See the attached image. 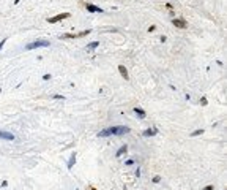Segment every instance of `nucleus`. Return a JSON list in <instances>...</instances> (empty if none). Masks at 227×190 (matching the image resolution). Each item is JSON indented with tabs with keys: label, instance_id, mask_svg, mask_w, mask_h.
Wrapping results in <instances>:
<instances>
[{
	"label": "nucleus",
	"instance_id": "nucleus-1",
	"mask_svg": "<svg viewBox=\"0 0 227 190\" xmlns=\"http://www.w3.org/2000/svg\"><path fill=\"white\" fill-rule=\"evenodd\" d=\"M128 131H130V127L118 125V127H109V129H104L98 135H99L101 138H104V136H111V135H125V133H128Z\"/></svg>",
	"mask_w": 227,
	"mask_h": 190
},
{
	"label": "nucleus",
	"instance_id": "nucleus-2",
	"mask_svg": "<svg viewBox=\"0 0 227 190\" xmlns=\"http://www.w3.org/2000/svg\"><path fill=\"white\" fill-rule=\"evenodd\" d=\"M46 46H49L48 40H36V41H33V43L27 44L25 49L27 51H32V49H36V48H46Z\"/></svg>",
	"mask_w": 227,
	"mask_h": 190
},
{
	"label": "nucleus",
	"instance_id": "nucleus-3",
	"mask_svg": "<svg viewBox=\"0 0 227 190\" xmlns=\"http://www.w3.org/2000/svg\"><path fill=\"white\" fill-rule=\"evenodd\" d=\"M69 16H71L69 13H62V14H57V16H54V18H49L48 22H49V24H54V22H58V21L66 19V18H69Z\"/></svg>",
	"mask_w": 227,
	"mask_h": 190
},
{
	"label": "nucleus",
	"instance_id": "nucleus-4",
	"mask_svg": "<svg viewBox=\"0 0 227 190\" xmlns=\"http://www.w3.org/2000/svg\"><path fill=\"white\" fill-rule=\"evenodd\" d=\"M172 24H174L175 27H178V29H185V27H188V22L185 21V19H172Z\"/></svg>",
	"mask_w": 227,
	"mask_h": 190
},
{
	"label": "nucleus",
	"instance_id": "nucleus-5",
	"mask_svg": "<svg viewBox=\"0 0 227 190\" xmlns=\"http://www.w3.org/2000/svg\"><path fill=\"white\" fill-rule=\"evenodd\" d=\"M92 30H84V32H81V33H68V35H63L62 38H81V37H84V35H88Z\"/></svg>",
	"mask_w": 227,
	"mask_h": 190
},
{
	"label": "nucleus",
	"instance_id": "nucleus-6",
	"mask_svg": "<svg viewBox=\"0 0 227 190\" xmlns=\"http://www.w3.org/2000/svg\"><path fill=\"white\" fill-rule=\"evenodd\" d=\"M0 138H2V139H6V141H13V139H14V135H13V133H6V131H0Z\"/></svg>",
	"mask_w": 227,
	"mask_h": 190
},
{
	"label": "nucleus",
	"instance_id": "nucleus-7",
	"mask_svg": "<svg viewBox=\"0 0 227 190\" xmlns=\"http://www.w3.org/2000/svg\"><path fill=\"white\" fill-rule=\"evenodd\" d=\"M118 71H120V75H122L125 79H130V75H128V70L125 68V65H118Z\"/></svg>",
	"mask_w": 227,
	"mask_h": 190
},
{
	"label": "nucleus",
	"instance_id": "nucleus-8",
	"mask_svg": "<svg viewBox=\"0 0 227 190\" xmlns=\"http://www.w3.org/2000/svg\"><path fill=\"white\" fill-rule=\"evenodd\" d=\"M85 8H87L88 11H92V13H98V11L101 13V11H103L99 6H95V5H92V3H87V5H85Z\"/></svg>",
	"mask_w": 227,
	"mask_h": 190
},
{
	"label": "nucleus",
	"instance_id": "nucleus-9",
	"mask_svg": "<svg viewBox=\"0 0 227 190\" xmlns=\"http://www.w3.org/2000/svg\"><path fill=\"white\" fill-rule=\"evenodd\" d=\"M158 133V130L156 129H147L145 131H144V136H153V135Z\"/></svg>",
	"mask_w": 227,
	"mask_h": 190
},
{
	"label": "nucleus",
	"instance_id": "nucleus-10",
	"mask_svg": "<svg viewBox=\"0 0 227 190\" xmlns=\"http://www.w3.org/2000/svg\"><path fill=\"white\" fill-rule=\"evenodd\" d=\"M126 150H128V146H122V147H120L118 150H117V154H115V155H117V157H122L123 154L126 152Z\"/></svg>",
	"mask_w": 227,
	"mask_h": 190
},
{
	"label": "nucleus",
	"instance_id": "nucleus-11",
	"mask_svg": "<svg viewBox=\"0 0 227 190\" xmlns=\"http://www.w3.org/2000/svg\"><path fill=\"white\" fill-rule=\"evenodd\" d=\"M134 112L139 116L140 119H144V117H145V116H147V114H145V111H142V109H140V108H134Z\"/></svg>",
	"mask_w": 227,
	"mask_h": 190
},
{
	"label": "nucleus",
	"instance_id": "nucleus-12",
	"mask_svg": "<svg viewBox=\"0 0 227 190\" xmlns=\"http://www.w3.org/2000/svg\"><path fill=\"white\" fill-rule=\"evenodd\" d=\"M74 163H76V154H73L71 158H69V162H68V170H71Z\"/></svg>",
	"mask_w": 227,
	"mask_h": 190
},
{
	"label": "nucleus",
	"instance_id": "nucleus-13",
	"mask_svg": "<svg viewBox=\"0 0 227 190\" xmlns=\"http://www.w3.org/2000/svg\"><path fill=\"white\" fill-rule=\"evenodd\" d=\"M98 46H99V43H98V41H92V43L87 46V49H95V48H98Z\"/></svg>",
	"mask_w": 227,
	"mask_h": 190
},
{
	"label": "nucleus",
	"instance_id": "nucleus-14",
	"mask_svg": "<svg viewBox=\"0 0 227 190\" xmlns=\"http://www.w3.org/2000/svg\"><path fill=\"white\" fill-rule=\"evenodd\" d=\"M203 133V130L200 129V130H195V131H193V133H191V136H199V135H202Z\"/></svg>",
	"mask_w": 227,
	"mask_h": 190
},
{
	"label": "nucleus",
	"instance_id": "nucleus-15",
	"mask_svg": "<svg viewBox=\"0 0 227 190\" xmlns=\"http://www.w3.org/2000/svg\"><path fill=\"white\" fill-rule=\"evenodd\" d=\"M159 181H161V177H159V176H155V177H153V182H155V184H158Z\"/></svg>",
	"mask_w": 227,
	"mask_h": 190
},
{
	"label": "nucleus",
	"instance_id": "nucleus-16",
	"mask_svg": "<svg viewBox=\"0 0 227 190\" xmlns=\"http://www.w3.org/2000/svg\"><path fill=\"white\" fill-rule=\"evenodd\" d=\"M202 190H213V185H205Z\"/></svg>",
	"mask_w": 227,
	"mask_h": 190
},
{
	"label": "nucleus",
	"instance_id": "nucleus-17",
	"mask_svg": "<svg viewBox=\"0 0 227 190\" xmlns=\"http://www.w3.org/2000/svg\"><path fill=\"white\" fill-rule=\"evenodd\" d=\"M43 79H44V81H48V79H50V75H44V76H43Z\"/></svg>",
	"mask_w": 227,
	"mask_h": 190
},
{
	"label": "nucleus",
	"instance_id": "nucleus-18",
	"mask_svg": "<svg viewBox=\"0 0 227 190\" xmlns=\"http://www.w3.org/2000/svg\"><path fill=\"white\" fill-rule=\"evenodd\" d=\"M5 41H6V40H2V41H0V49L3 48V44H5Z\"/></svg>",
	"mask_w": 227,
	"mask_h": 190
}]
</instances>
